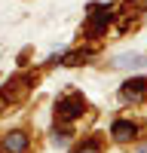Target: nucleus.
Masks as SVG:
<instances>
[{
	"label": "nucleus",
	"mask_w": 147,
	"mask_h": 153,
	"mask_svg": "<svg viewBox=\"0 0 147 153\" xmlns=\"http://www.w3.org/2000/svg\"><path fill=\"white\" fill-rule=\"evenodd\" d=\"M52 147H58V150H68V147H71L68 135H58V132H55V135H52Z\"/></svg>",
	"instance_id": "obj_9"
},
{
	"label": "nucleus",
	"mask_w": 147,
	"mask_h": 153,
	"mask_svg": "<svg viewBox=\"0 0 147 153\" xmlns=\"http://www.w3.org/2000/svg\"><path fill=\"white\" fill-rule=\"evenodd\" d=\"M31 147V138L24 132H9L3 141H0V153H24Z\"/></svg>",
	"instance_id": "obj_4"
},
{
	"label": "nucleus",
	"mask_w": 147,
	"mask_h": 153,
	"mask_svg": "<svg viewBox=\"0 0 147 153\" xmlns=\"http://www.w3.org/2000/svg\"><path fill=\"white\" fill-rule=\"evenodd\" d=\"M144 65H147V58L138 55V52H126V55H117L114 58V68H132V71H138Z\"/></svg>",
	"instance_id": "obj_7"
},
{
	"label": "nucleus",
	"mask_w": 147,
	"mask_h": 153,
	"mask_svg": "<svg viewBox=\"0 0 147 153\" xmlns=\"http://www.w3.org/2000/svg\"><path fill=\"white\" fill-rule=\"evenodd\" d=\"M120 98L122 101H132V104L144 101L147 98V76H132V80H126L122 89H120Z\"/></svg>",
	"instance_id": "obj_2"
},
{
	"label": "nucleus",
	"mask_w": 147,
	"mask_h": 153,
	"mask_svg": "<svg viewBox=\"0 0 147 153\" xmlns=\"http://www.w3.org/2000/svg\"><path fill=\"white\" fill-rule=\"evenodd\" d=\"M101 150H104V141L98 135H92V138H83V144L74 147L71 153H101Z\"/></svg>",
	"instance_id": "obj_8"
},
{
	"label": "nucleus",
	"mask_w": 147,
	"mask_h": 153,
	"mask_svg": "<svg viewBox=\"0 0 147 153\" xmlns=\"http://www.w3.org/2000/svg\"><path fill=\"white\" fill-rule=\"evenodd\" d=\"M141 153H147V147H144V150H141Z\"/></svg>",
	"instance_id": "obj_10"
},
{
	"label": "nucleus",
	"mask_w": 147,
	"mask_h": 153,
	"mask_svg": "<svg viewBox=\"0 0 147 153\" xmlns=\"http://www.w3.org/2000/svg\"><path fill=\"white\" fill-rule=\"evenodd\" d=\"M83 113H86V98L80 92H71V95L55 101V120H58V126H71L74 120H80Z\"/></svg>",
	"instance_id": "obj_1"
},
{
	"label": "nucleus",
	"mask_w": 147,
	"mask_h": 153,
	"mask_svg": "<svg viewBox=\"0 0 147 153\" xmlns=\"http://www.w3.org/2000/svg\"><path fill=\"white\" fill-rule=\"evenodd\" d=\"M107 22H110V6H95V9H92V22H89V34L98 37V34L104 31Z\"/></svg>",
	"instance_id": "obj_6"
},
{
	"label": "nucleus",
	"mask_w": 147,
	"mask_h": 153,
	"mask_svg": "<svg viewBox=\"0 0 147 153\" xmlns=\"http://www.w3.org/2000/svg\"><path fill=\"white\" fill-rule=\"evenodd\" d=\"M34 80L31 76H12V80H6V86H3V98H9V101H19V98H24L28 95V86H31Z\"/></svg>",
	"instance_id": "obj_3"
},
{
	"label": "nucleus",
	"mask_w": 147,
	"mask_h": 153,
	"mask_svg": "<svg viewBox=\"0 0 147 153\" xmlns=\"http://www.w3.org/2000/svg\"><path fill=\"white\" fill-rule=\"evenodd\" d=\"M135 135H138V126L132 120H114L110 123V138L114 141H132Z\"/></svg>",
	"instance_id": "obj_5"
}]
</instances>
